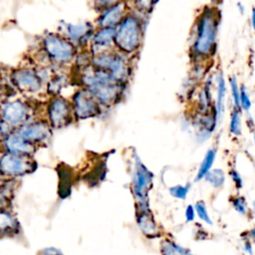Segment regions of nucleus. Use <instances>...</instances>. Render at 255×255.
I'll return each mask as SVG.
<instances>
[{"instance_id":"nucleus-1","label":"nucleus","mask_w":255,"mask_h":255,"mask_svg":"<svg viewBox=\"0 0 255 255\" xmlns=\"http://www.w3.org/2000/svg\"><path fill=\"white\" fill-rule=\"evenodd\" d=\"M218 25L219 23L216 11L212 7H206L197 20L195 38L192 44V51L197 57L203 58L213 54V51L215 50Z\"/></svg>"},{"instance_id":"nucleus-2","label":"nucleus","mask_w":255,"mask_h":255,"mask_svg":"<svg viewBox=\"0 0 255 255\" xmlns=\"http://www.w3.org/2000/svg\"><path fill=\"white\" fill-rule=\"evenodd\" d=\"M142 24L140 19L133 14H127L116 28L114 44L122 53L136 51L142 39Z\"/></svg>"},{"instance_id":"nucleus-3","label":"nucleus","mask_w":255,"mask_h":255,"mask_svg":"<svg viewBox=\"0 0 255 255\" xmlns=\"http://www.w3.org/2000/svg\"><path fill=\"white\" fill-rule=\"evenodd\" d=\"M133 161L131 192L136 201L137 212H148V190L152 185L153 173L144 165L136 152L133 154Z\"/></svg>"},{"instance_id":"nucleus-4","label":"nucleus","mask_w":255,"mask_h":255,"mask_svg":"<svg viewBox=\"0 0 255 255\" xmlns=\"http://www.w3.org/2000/svg\"><path fill=\"white\" fill-rule=\"evenodd\" d=\"M43 49L53 63L62 66L69 64L76 55L74 44L57 33L48 34L43 39Z\"/></svg>"},{"instance_id":"nucleus-5","label":"nucleus","mask_w":255,"mask_h":255,"mask_svg":"<svg viewBox=\"0 0 255 255\" xmlns=\"http://www.w3.org/2000/svg\"><path fill=\"white\" fill-rule=\"evenodd\" d=\"M92 63L95 68L106 71L119 84L128 76V61L122 53L107 51L94 56Z\"/></svg>"},{"instance_id":"nucleus-6","label":"nucleus","mask_w":255,"mask_h":255,"mask_svg":"<svg viewBox=\"0 0 255 255\" xmlns=\"http://www.w3.org/2000/svg\"><path fill=\"white\" fill-rule=\"evenodd\" d=\"M48 123L54 128H60L72 122L74 113L72 104L65 98L55 96L48 104Z\"/></svg>"},{"instance_id":"nucleus-7","label":"nucleus","mask_w":255,"mask_h":255,"mask_svg":"<svg viewBox=\"0 0 255 255\" xmlns=\"http://www.w3.org/2000/svg\"><path fill=\"white\" fill-rule=\"evenodd\" d=\"M29 116L30 108L21 100L8 102L4 104L0 110L1 121L8 125L12 129L27 124Z\"/></svg>"},{"instance_id":"nucleus-8","label":"nucleus","mask_w":255,"mask_h":255,"mask_svg":"<svg viewBox=\"0 0 255 255\" xmlns=\"http://www.w3.org/2000/svg\"><path fill=\"white\" fill-rule=\"evenodd\" d=\"M72 109L76 119L86 120L100 113V104L87 89H82L74 95Z\"/></svg>"},{"instance_id":"nucleus-9","label":"nucleus","mask_w":255,"mask_h":255,"mask_svg":"<svg viewBox=\"0 0 255 255\" xmlns=\"http://www.w3.org/2000/svg\"><path fill=\"white\" fill-rule=\"evenodd\" d=\"M32 170V161L28 156L6 152L0 157V173L9 177L24 175Z\"/></svg>"},{"instance_id":"nucleus-10","label":"nucleus","mask_w":255,"mask_h":255,"mask_svg":"<svg viewBox=\"0 0 255 255\" xmlns=\"http://www.w3.org/2000/svg\"><path fill=\"white\" fill-rule=\"evenodd\" d=\"M11 80L15 87L24 93L38 92L42 87V79L38 72L31 68H20L12 72Z\"/></svg>"},{"instance_id":"nucleus-11","label":"nucleus","mask_w":255,"mask_h":255,"mask_svg":"<svg viewBox=\"0 0 255 255\" xmlns=\"http://www.w3.org/2000/svg\"><path fill=\"white\" fill-rule=\"evenodd\" d=\"M15 132L33 144L43 142L51 134L50 125L48 121L40 120L28 122L27 124L18 128V129Z\"/></svg>"},{"instance_id":"nucleus-12","label":"nucleus","mask_w":255,"mask_h":255,"mask_svg":"<svg viewBox=\"0 0 255 255\" xmlns=\"http://www.w3.org/2000/svg\"><path fill=\"white\" fill-rule=\"evenodd\" d=\"M126 10L125 2H115L113 5L103 10L98 19L100 28H117V26L124 19Z\"/></svg>"},{"instance_id":"nucleus-13","label":"nucleus","mask_w":255,"mask_h":255,"mask_svg":"<svg viewBox=\"0 0 255 255\" xmlns=\"http://www.w3.org/2000/svg\"><path fill=\"white\" fill-rule=\"evenodd\" d=\"M65 38L70 42L85 44L93 35V26L91 23H78V24H68L65 28Z\"/></svg>"},{"instance_id":"nucleus-14","label":"nucleus","mask_w":255,"mask_h":255,"mask_svg":"<svg viewBox=\"0 0 255 255\" xmlns=\"http://www.w3.org/2000/svg\"><path fill=\"white\" fill-rule=\"evenodd\" d=\"M116 28H100L92 37V53L94 56L109 51L114 44Z\"/></svg>"},{"instance_id":"nucleus-15","label":"nucleus","mask_w":255,"mask_h":255,"mask_svg":"<svg viewBox=\"0 0 255 255\" xmlns=\"http://www.w3.org/2000/svg\"><path fill=\"white\" fill-rule=\"evenodd\" d=\"M3 144L8 153L25 156H29L35 148L33 143L27 141L26 139L18 135L16 132L6 135Z\"/></svg>"},{"instance_id":"nucleus-16","label":"nucleus","mask_w":255,"mask_h":255,"mask_svg":"<svg viewBox=\"0 0 255 255\" xmlns=\"http://www.w3.org/2000/svg\"><path fill=\"white\" fill-rule=\"evenodd\" d=\"M18 223L15 216L5 208H0V236L15 234Z\"/></svg>"},{"instance_id":"nucleus-17","label":"nucleus","mask_w":255,"mask_h":255,"mask_svg":"<svg viewBox=\"0 0 255 255\" xmlns=\"http://www.w3.org/2000/svg\"><path fill=\"white\" fill-rule=\"evenodd\" d=\"M136 223L140 231L146 236H154L158 233L157 225L151 215L150 211L148 212H137Z\"/></svg>"},{"instance_id":"nucleus-18","label":"nucleus","mask_w":255,"mask_h":255,"mask_svg":"<svg viewBox=\"0 0 255 255\" xmlns=\"http://www.w3.org/2000/svg\"><path fill=\"white\" fill-rule=\"evenodd\" d=\"M216 81H217V99H216V104L214 106V111H215L216 119L218 122L221 119V117L223 115V111H224L226 84H225V80L221 73L218 74Z\"/></svg>"},{"instance_id":"nucleus-19","label":"nucleus","mask_w":255,"mask_h":255,"mask_svg":"<svg viewBox=\"0 0 255 255\" xmlns=\"http://www.w3.org/2000/svg\"><path fill=\"white\" fill-rule=\"evenodd\" d=\"M215 156H216V150L214 148H209L206 151V153L198 167V170H197V173L195 176L196 181L204 178V176L211 170V167L215 160Z\"/></svg>"},{"instance_id":"nucleus-20","label":"nucleus","mask_w":255,"mask_h":255,"mask_svg":"<svg viewBox=\"0 0 255 255\" xmlns=\"http://www.w3.org/2000/svg\"><path fill=\"white\" fill-rule=\"evenodd\" d=\"M160 249L161 255H193L188 249L170 240L162 241Z\"/></svg>"},{"instance_id":"nucleus-21","label":"nucleus","mask_w":255,"mask_h":255,"mask_svg":"<svg viewBox=\"0 0 255 255\" xmlns=\"http://www.w3.org/2000/svg\"><path fill=\"white\" fill-rule=\"evenodd\" d=\"M204 179L212 187L220 188L225 182V172L221 168H213L204 176Z\"/></svg>"},{"instance_id":"nucleus-22","label":"nucleus","mask_w":255,"mask_h":255,"mask_svg":"<svg viewBox=\"0 0 255 255\" xmlns=\"http://www.w3.org/2000/svg\"><path fill=\"white\" fill-rule=\"evenodd\" d=\"M229 130L233 135L239 136L241 134V115L240 110H237L234 108L231 118H230V124H229Z\"/></svg>"},{"instance_id":"nucleus-23","label":"nucleus","mask_w":255,"mask_h":255,"mask_svg":"<svg viewBox=\"0 0 255 255\" xmlns=\"http://www.w3.org/2000/svg\"><path fill=\"white\" fill-rule=\"evenodd\" d=\"M194 207V210H195V213L196 215L198 216V218L203 221L204 223L208 224V225H212L213 222L211 220V217L209 216V213H208V210H207V207H206V204L203 200H199L195 203V205L193 206Z\"/></svg>"},{"instance_id":"nucleus-24","label":"nucleus","mask_w":255,"mask_h":255,"mask_svg":"<svg viewBox=\"0 0 255 255\" xmlns=\"http://www.w3.org/2000/svg\"><path fill=\"white\" fill-rule=\"evenodd\" d=\"M189 188H190V185L189 184H186V185H182V184H175L173 186H170L168 188V192L169 194L176 198V199H185L187 194H188V191H189Z\"/></svg>"},{"instance_id":"nucleus-25","label":"nucleus","mask_w":255,"mask_h":255,"mask_svg":"<svg viewBox=\"0 0 255 255\" xmlns=\"http://www.w3.org/2000/svg\"><path fill=\"white\" fill-rule=\"evenodd\" d=\"M210 103H211V98H210V94H209V90L207 87H205L201 93L199 94V101H198V105L200 107L201 110V114L205 115L208 114V110L210 109Z\"/></svg>"},{"instance_id":"nucleus-26","label":"nucleus","mask_w":255,"mask_h":255,"mask_svg":"<svg viewBox=\"0 0 255 255\" xmlns=\"http://www.w3.org/2000/svg\"><path fill=\"white\" fill-rule=\"evenodd\" d=\"M65 77L64 76H57L53 79L50 80L49 85H48V91L55 96H57V94L61 91L62 87L65 85Z\"/></svg>"},{"instance_id":"nucleus-27","label":"nucleus","mask_w":255,"mask_h":255,"mask_svg":"<svg viewBox=\"0 0 255 255\" xmlns=\"http://www.w3.org/2000/svg\"><path fill=\"white\" fill-rule=\"evenodd\" d=\"M231 203L233 208L241 215H247L248 212V207H247V202L244 196H236L231 199Z\"/></svg>"},{"instance_id":"nucleus-28","label":"nucleus","mask_w":255,"mask_h":255,"mask_svg":"<svg viewBox=\"0 0 255 255\" xmlns=\"http://www.w3.org/2000/svg\"><path fill=\"white\" fill-rule=\"evenodd\" d=\"M229 85H230V89H231V95H232L234 107H235V109L240 110V106H239L240 88L238 87L237 80H236V77H235V76H232V77L229 79Z\"/></svg>"},{"instance_id":"nucleus-29","label":"nucleus","mask_w":255,"mask_h":255,"mask_svg":"<svg viewBox=\"0 0 255 255\" xmlns=\"http://www.w3.org/2000/svg\"><path fill=\"white\" fill-rule=\"evenodd\" d=\"M239 106H240V110H243L245 112H248L252 106L251 103V99L247 93V90L245 88V86H241L240 88V98H239Z\"/></svg>"},{"instance_id":"nucleus-30","label":"nucleus","mask_w":255,"mask_h":255,"mask_svg":"<svg viewBox=\"0 0 255 255\" xmlns=\"http://www.w3.org/2000/svg\"><path fill=\"white\" fill-rule=\"evenodd\" d=\"M229 175H230V177L232 178V180H233L235 186H236L238 189L243 186V179H242L240 173H239L236 169H231L230 172H229Z\"/></svg>"},{"instance_id":"nucleus-31","label":"nucleus","mask_w":255,"mask_h":255,"mask_svg":"<svg viewBox=\"0 0 255 255\" xmlns=\"http://www.w3.org/2000/svg\"><path fill=\"white\" fill-rule=\"evenodd\" d=\"M184 216H185L186 222H192L195 219V210L193 205L189 204L186 206L184 210Z\"/></svg>"},{"instance_id":"nucleus-32","label":"nucleus","mask_w":255,"mask_h":255,"mask_svg":"<svg viewBox=\"0 0 255 255\" xmlns=\"http://www.w3.org/2000/svg\"><path fill=\"white\" fill-rule=\"evenodd\" d=\"M243 250L249 254V255H253V247L251 244V241L248 239V237L245 239V241L243 242Z\"/></svg>"},{"instance_id":"nucleus-33","label":"nucleus","mask_w":255,"mask_h":255,"mask_svg":"<svg viewBox=\"0 0 255 255\" xmlns=\"http://www.w3.org/2000/svg\"><path fill=\"white\" fill-rule=\"evenodd\" d=\"M39 255H63L59 250L55 248H48L45 250H42Z\"/></svg>"},{"instance_id":"nucleus-34","label":"nucleus","mask_w":255,"mask_h":255,"mask_svg":"<svg viewBox=\"0 0 255 255\" xmlns=\"http://www.w3.org/2000/svg\"><path fill=\"white\" fill-rule=\"evenodd\" d=\"M247 237H248V239H249L250 241H252L253 243H255V227H253L252 229H250V230L248 231Z\"/></svg>"},{"instance_id":"nucleus-35","label":"nucleus","mask_w":255,"mask_h":255,"mask_svg":"<svg viewBox=\"0 0 255 255\" xmlns=\"http://www.w3.org/2000/svg\"><path fill=\"white\" fill-rule=\"evenodd\" d=\"M251 24L253 29L255 30V8L252 10V15H251Z\"/></svg>"},{"instance_id":"nucleus-36","label":"nucleus","mask_w":255,"mask_h":255,"mask_svg":"<svg viewBox=\"0 0 255 255\" xmlns=\"http://www.w3.org/2000/svg\"><path fill=\"white\" fill-rule=\"evenodd\" d=\"M253 212H254V214H255V199H254V201H253Z\"/></svg>"},{"instance_id":"nucleus-37","label":"nucleus","mask_w":255,"mask_h":255,"mask_svg":"<svg viewBox=\"0 0 255 255\" xmlns=\"http://www.w3.org/2000/svg\"><path fill=\"white\" fill-rule=\"evenodd\" d=\"M253 137H254V143H255V131H254V136Z\"/></svg>"},{"instance_id":"nucleus-38","label":"nucleus","mask_w":255,"mask_h":255,"mask_svg":"<svg viewBox=\"0 0 255 255\" xmlns=\"http://www.w3.org/2000/svg\"><path fill=\"white\" fill-rule=\"evenodd\" d=\"M0 85H1V78H0Z\"/></svg>"}]
</instances>
